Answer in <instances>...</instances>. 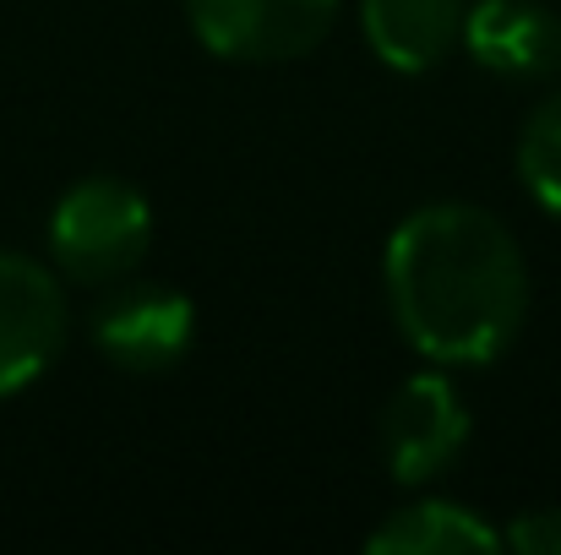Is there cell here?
I'll use <instances>...</instances> for the list:
<instances>
[{"label":"cell","mask_w":561,"mask_h":555,"mask_svg":"<svg viewBox=\"0 0 561 555\" xmlns=\"http://www.w3.org/2000/svg\"><path fill=\"white\" fill-rule=\"evenodd\" d=\"M392 327L431 366L502 360L529 316V262L507 218L480 201L414 207L381 251Z\"/></svg>","instance_id":"6da1fadb"},{"label":"cell","mask_w":561,"mask_h":555,"mask_svg":"<svg viewBox=\"0 0 561 555\" xmlns=\"http://www.w3.org/2000/svg\"><path fill=\"white\" fill-rule=\"evenodd\" d=\"M153 251V207L121 175L77 181L49 212V262L66 284L110 289Z\"/></svg>","instance_id":"7a4b0ae2"},{"label":"cell","mask_w":561,"mask_h":555,"mask_svg":"<svg viewBox=\"0 0 561 555\" xmlns=\"http://www.w3.org/2000/svg\"><path fill=\"white\" fill-rule=\"evenodd\" d=\"M376 436L398 485H431L463 458L474 436V414L442 370H420L387 392Z\"/></svg>","instance_id":"3957f363"},{"label":"cell","mask_w":561,"mask_h":555,"mask_svg":"<svg viewBox=\"0 0 561 555\" xmlns=\"http://www.w3.org/2000/svg\"><path fill=\"white\" fill-rule=\"evenodd\" d=\"M344 0H186L202 49L240 66H284L328 44Z\"/></svg>","instance_id":"277c9868"},{"label":"cell","mask_w":561,"mask_h":555,"mask_svg":"<svg viewBox=\"0 0 561 555\" xmlns=\"http://www.w3.org/2000/svg\"><path fill=\"white\" fill-rule=\"evenodd\" d=\"M71 333L66 278L0 245V397L27 392L60 360Z\"/></svg>","instance_id":"5b68a950"},{"label":"cell","mask_w":561,"mask_h":555,"mask_svg":"<svg viewBox=\"0 0 561 555\" xmlns=\"http://www.w3.org/2000/svg\"><path fill=\"white\" fill-rule=\"evenodd\" d=\"M88 333H93V349L115 370L159 375V370H175L186 360L191 338H196V305L175 284L121 278L93 305Z\"/></svg>","instance_id":"8992f818"},{"label":"cell","mask_w":561,"mask_h":555,"mask_svg":"<svg viewBox=\"0 0 561 555\" xmlns=\"http://www.w3.org/2000/svg\"><path fill=\"white\" fill-rule=\"evenodd\" d=\"M458 49L502 82H557L561 11L546 0H469Z\"/></svg>","instance_id":"52a82bcc"},{"label":"cell","mask_w":561,"mask_h":555,"mask_svg":"<svg viewBox=\"0 0 561 555\" xmlns=\"http://www.w3.org/2000/svg\"><path fill=\"white\" fill-rule=\"evenodd\" d=\"M469 0H360V27L376 60L403 77L436 71L463 38Z\"/></svg>","instance_id":"ba28073f"},{"label":"cell","mask_w":561,"mask_h":555,"mask_svg":"<svg viewBox=\"0 0 561 555\" xmlns=\"http://www.w3.org/2000/svg\"><path fill=\"white\" fill-rule=\"evenodd\" d=\"M371 555H491L502 551V529L463 507V501H442V496H420L403 501L398 512H387L366 534Z\"/></svg>","instance_id":"9c48e42d"},{"label":"cell","mask_w":561,"mask_h":555,"mask_svg":"<svg viewBox=\"0 0 561 555\" xmlns=\"http://www.w3.org/2000/svg\"><path fill=\"white\" fill-rule=\"evenodd\" d=\"M518 181L551 218H561V82L529 109L518 131Z\"/></svg>","instance_id":"30bf717a"},{"label":"cell","mask_w":561,"mask_h":555,"mask_svg":"<svg viewBox=\"0 0 561 555\" xmlns=\"http://www.w3.org/2000/svg\"><path fill=\"white\" fill-rule=\"evenodd\" d=\"M502 545L524 555H561V507H529L502 529Z\"/></svg>","instance_id":"8fae6325"}]
</instances>
